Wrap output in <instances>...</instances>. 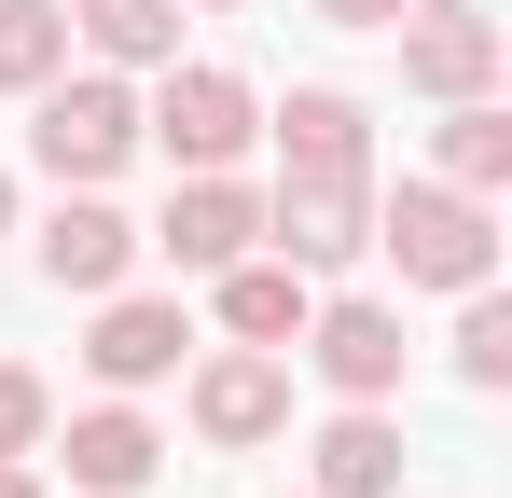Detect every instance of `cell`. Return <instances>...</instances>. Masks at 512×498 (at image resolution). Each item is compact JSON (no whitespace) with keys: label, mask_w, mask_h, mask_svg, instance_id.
<instances>
[{"label":"cell","mask_w":512,"mask_h":498,"mask_svg":"<svg viewBox=\"0 0 512 498\" xmlns=\"http://www.w3.org/2000/svg\"><path fill=\"white\" fill-rule=\"evenodd\" d=\"M70 485L84 498H139L153 471H167V443H153V415H125V402H97V415H70Z\"/></svg>","instance_id":"cell-11"},{"label":"cell","mask_w":512,"mask_h":498,"mask_svg":"<svg viewBox=\"0 0 512 498\" xmlns=\"http://www.w3.org/2000/svg\"><path fill=\"white\" fill-rule=\"evenodd\" d=\"M194 429H208V443H277V429H291V374H277V346H222V360H194Z\"/></svg>","instance_id":"cell-9"},{"label":"cell","mask_w":512,"mask_h":498,"mask_svg":"<svg viewBox=\"0 0 512 498\" xmlns=\"http://www.w3.org/2000/svg\"><path fill=\"white\" fill-rule=\"evenodd\" d=\"M291 346L333 374V402H388V388H402V319H388V305H305Z\"/></svg>","instance_id":"cell-8"},{"label":"cell","mask_w":512,"mask_h":498,"mask_svg":"<svg viewBox=\"0 0 512 498\" xmlns=\"http://www.w3.org/2000/svg\"><path fill=\"white\" fill-rule=\"evenodd\" d=\"M70 70V0H0V97Z\"/></svg>","instance_id":"cell-17"},{"label":"cell","mask_w":512,"mask_h":498,"mask_svg":"<svg viewBox=\"0 0 512 498\" xmlns=\"http://www.w3.org/2000/svg\"><path fill=\"white\" fill-rule=\"evenodd\" d=\"M374 249H388L416 291H485V277H499V222H485V194H457V180L374 194Z\"/></svg>","instance_id":"cell-1"},{"label":"cell","mask_w":512,"mask_h":498,"mask_svg":"<svg viewBox=\"0 0 512 498\" xmlns=\"http://www.w3.org/2000/svg\"><path fill=\"white\" fill-rule=\"evenodd\" d=\"M194 14H236V0H194Z\"/></svg>","instance_id":"cell-23"},{"label":"cell","mask_w":512,"mask_h":498,"mask_svg":"<svg viewBox=\"0 0 512 498\" xmlns=\"http://www.w3.org/2000/svg\"><path fill=\"white\" fill-rule=\"evenodd\" d=\"M277 166H291V180H374L360 97H346V83H291V111H277Z\"/></svg>","instance_id":"cell-10"},{"label":"cell","mask_w":512,"mask_h":498,"mask_svg":"<svg viewBox=\"0 0 512 498\" xmlns=\"http://www.w3.org/2000/svg\"><path fill=\"white\" fill-rule=\"evenodd\" d=\"M28 153H42V180H56V194H84V180H111V166L139 153V97H125L111 70L28 83Z\"/></svg>","instance_id":"cell-2"},{"label":"cell","mask_w":512,"mask_h":498,"mask_svg":"<svg viewBox=\"0 0 512 498\" xmlns=\"http://www.w3.org/2000/svg\"><path fill=\"white\" fill-rule=\"evenodd\" d=\"M443 180L457 194H499L512 180V111L499 97H443Z\"/></svg>","instance_id":"cell-16"},{"label":"cell","mask_w":512,"mask_h":498,"mask_svg":"<svg viewBox=\"0 0 512 498\" xmlns=\"http://www.w3.org/2000/svg\"><path fill=\"white\" fill-rule=\"evenodd\" d=\"M0 236H14V180H0Z\"/></svg>","instance_id":"cell-22"},{"label":"cell","mask_w":512,"mask_h":498,"mask_svg":"<svg viewBox=\"0 0 512 498\" xmlns=\"http://www.w3.org/2000/svg\"><path fill=\"white\" fill-rule=\"evenodd\" d=\"M70 42H97L111 70H167L180 56V0H70Z\"/></svg>","instance_id":"cell-15"},{"label":"cell","mask_w":512,"mask_h":498,"mask_svg":"<svg viewBox=\"0 0 512 498\" xmlns=\"http://www.w3.org/2000/svg\"><path fill=\"white\" fill-rule=\"evenodd\" d=\"M222 332H236V346H291V332H305V263L236 249V263H222Z\"/></svg>","instance_id":"cell-14"},{"label":"cell","mask_w":512,"mask_h":498,"mask_svg":"<svg viewBox=\"0 0 512 498\" xmlns=\"http://www.w3.org/2000/svg\"><path fill=\"white\" fill-rule=\"evenodd\" d=\"M263 249H277V263H305V277L360 263V249H374V180H277Z\"/></svg>","instance_id":"cell-5"},{"label":"cell","mask_w":512,"mask_h":498,"mask_svg":"<svg viewBox=\"0 0 512 498\" xmlns=\"http://www.w3.org/2000/svg\"><path fill=\"white\" fill-rule=\"evenodd\" d=\"M457 374H471L485 402L512 388V305H499V291H471V319H457Z\"/></svg>","instance_id":"cell-18"},{"label":"cell","mask_w":512,"mask_h":498,"mask_svg":"<svg viewBox=\"0 0 512 498\" xmlns=\"http://www.w3.org/2000/svg\"><path fill=\"white\" fill-rule=\"evenodd\" d=\"M305 498H402V429H388V402H346L333 429H319V485Z\"/></svg>","instance_id":"cell-13"},{"label":"cell","mask_w":512,"mask_h":498,"mask_svg":"<svg viewBox=\"0 0 512 498\" xmlns=\"http://www.w3.org/2000/svg\"><path fill=\"white\" fill-rule=\"evenodd\" d=\"M139 249H167L180 277H222L236 249H263V194L236 180V166H180V194H167V222Z\"/></svg>","instance_id":"cell-4"},{"label":"cell","mask_w":512,"mask_h":498,"mask_svg":"<svg viewBox=\"0 0 512 498\" xmlns=\"http://www.w3.org/2000/svg\"><path fill=\"white\" fill-rule=\"evenodd\" d=\"M28 263H42L56 291H125V263H139V222H125V208H111V194L84 180V194H56V208H42Z\"/></svg>","instance_id":"cell-7"},{"label":"cell","mask_w":512,"mask_h":498,"mask_svg":"<svg viewBox=\"0 0 512 498\" xmlns=\"http://www.w3.org/2000/svg\"><path fill=\"white\" fill-rule=\"evenodd\" d=\"M0 498H42V471H28V457H0Z\"/></svg>","instance_id":"cell-21"},{"label":"cell","mask_w":512,"mask_h":498,"mask_svg":"<svg viewBox=\"0 0 512 498\" xmlns=\"http://www.w3.org/2000/svg\"><path fill=\"white\" fill-rule=\"evenodd\" d=\"M42 429H56V388L28 360H0V457H42Z\"/></svg>","instance_id":"cell-19"},{"label":"cell","mask_w":512,"mask_h":498,"mask_svg":"<svg viewBox=\"0 0 512 498\" xmlns=\"http://www.w3.org/2000/svg\"><path fill=\"white\" fill-rule=\"evenodd\" d=\"M333 28H402V0H319Z\"/></svg>","instance_id":"cell-20"},{"label":"cell","mask_w":512,"mask_h":498,"mask_svg":"<svg viewBox=\"0 0 512 498\" xmlns=\"http://www.w3.org/2000/svg\"><path fill=\"white\" fill-rule=\"evenodd\" d=\"M402 83L416 97H485L499 83V14L485 0H402Z\"/></svg>","instance_id":"cell-6"},{"label":"cell","mask_w":512,"mask_h":498,"mask_svg":"<svg viewBox=\"0 0 512 498\" xmlns=\"http://www.w3.org/2000/svg\"><path fill=\"white\" fill-rule=\"evenodd\" d=\"M180 346H194V319L180 305H97V332H84V360H97V388H153V374H180Z\"/></svg>","instance_id":"cell-12"},{"label":"cell","mask_w":512,"mask_h":498,"mask_svg":"<svg viewBox=\"0 0 512 498\" xmlns=\"http://www.w3.org/2000/svg\"><path fill=\"white\" fill-rule=\"evenodd\" d=\"M139 139H167V166H236V153L263 139V111H250V83H236V70H180V56H167Z\"/></svg>","instance_id":"cell-3"}]
</instances>
